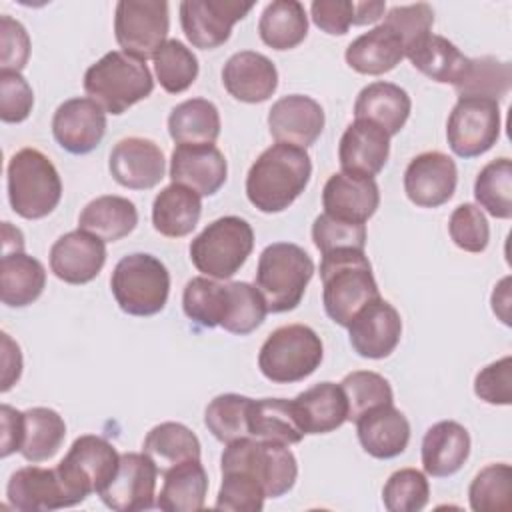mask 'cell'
Returning <instances> with one entry per match:
<instances>
[{
  "label": "cell",
  "mask_w": 512,
  "mask_h": 512,
  "mask_svg": "<svg viewBox=\"0 0 512 512\" xmlns=\"http://www.w3.org/2000/svg\"><path fill=\"white\" fill-rule=\"evenodd\" d=\"M312 162L304 148L276 142L266 148L246 174V196L264 214L286 210L308 186Z\"/></svg>",
  "instance_id": "1"
},
{
  "label": "cell",
  "mask_w": 512,
  "mask_h": 512,
  "mask_svg": "<svg viewBox=\"0 0 512 512\" xmlns=\"http://www.w3.org/2000/svg\"><path fill=\"white\" fill-rule=\"evenodd\" d=\"M322 304L332 322L348 326L372 300L380 298L372 266L364 250H334L322 254Z\"/></svg>",
  "instance_id": "2"
},
{
  "label": "cell",
  "mask_w": 512,
  "mask_h": 512,
  "mask_svg": "<svg viewBox=\"0 0 512 512\" xmlns=\"http://www.w3.org/2000/svg\"><path fill=\"white\" fill-rule=\"evenodd\" d=\"M84 90L104 112L118 116L148 98L154 80L146 62L122 50H112L84 72Z\"/></svg>",
  "instance_id": "3"
},
{
  "label": "cell",
  "mask_w": 512,
  "mask_h": 512,
  "mask_svg": "<svg viewBox=\"0 0 512 512\" xmlns=\"http://www.w3.org/2000/svg\"><path fill=\"white\" fill-rule=\"evenodd\" d=\"M314 276L312 258L292 242L268 244L256 268V288L268 312L280 314L294 310L304 298L306 286Z\"/></svg>",
  "instance_id": "4"
},
{
  "label": "cell",
  "mask_w": 512,
  "mask_h": 512,
  "mask_svg": "<svg viewBox=\"0 0 512 512\" xmlns=\"http://www.w3.org/2000/svg\"><path fill=\"white\" fill-rule=\"evenodd\" d=\"M6 182L12 210L26 220L48 216L62 198V180L56 166L36 148H22L10 158Z\"/></svg>",
  "instance_id": "5"
},
{
  "label": "cell",
  "mask_w": 512,
  "mask_h": 512,
  "mask_svg": "<svg viewBox=\"0 0 512 512\" xmlns=\"http://www.w3.org/2000/svg\"><path fill=\"white\" fill-rule=\"evenodd\" d=\"M110 288L124 314L154 316L168 302L170 272L156 256L134 252L118 260L112 270Z\"/></svg>",
  "instance_id": "6"
},
{
  "label": "cell",
  "mask_w": 512,
  "mask_h": 512,
  "mask_svg": "<svg viewBox=\"0 0 512 512\" xmlns=\"http://www.w3.org/2000/svg\"><path fill=\"white\" fill-rule=\"evenodd\" d=\"M324 356L320 336L304 324L276 328L260 346L258 368L274 384H292L316 372Z\"/></svg>",
  "instance_id": "7"
},
{
  "label": "cell",
  "mask_w": 512,
  "mask_h": 512,
  "mask_svg": "<svg viewBox=\"0 0 512 512\" xmlns=\"http://www.w3.org/2000/svg\"><path fill=\"white\" fill-rule=\"evenodd\" d=\"M252 248V226L240 216H222L190 242V260L204 276L228 280L244 266Z\"/></svg>",
  "instance_id": "8"
},
{
  "label": "cell",
  "mask_w": 512,
  "mask_h": 512,
  "mask_svg": "<svg viewBox=\"0 0 512 512\" xmlns=\"http://www.w3.org/2000/svg\"><path fill=\"white\" fill-rule=\"evenodd\" d=\"M220 470L250 472L262 484L266 498H280L290 492L298 476L296 458L286 444L256 440L252 436L226 444Z\"/></svg>",
  "instance_id": "9"
},
{
  "label": "cell",
  "mask_w": 512,
  "mask_h": 512,
  "mask_svg": "<svg viewBox=\"0 0 512 512\" xmlns=\"http://www.w3.org/2000/svg\"><path fill=\"white\" fill-rule=\"evenodd\" d=\"M120 464L118 450L102 436H78L66 456L56 466V472L76 504L90 494H100L114 478Z\"/></svg>",
  "instance_id": "10"
},
{
  "label": "cell",
  "mask_w": 512,
  "mask_h": 512,
  "mask_svg": "<svg viewBox=\"0 0 512 512\" xmlns=\"http://www.w3.org/2000/svg\"><path fill=\"white\" fill-rule=\"evenodd\" d=\"M170 28L168 2L120 0L114 10V36L122 52L146 62L166 42Z\"/></svg>",
  "instance_id": "11"
},
{
  "label": "cell",
  "mask_w": 512,
  "mask_h": 512,
  "mask_svg": "<svg viewBox=\"0 0 512 512\" xmlns=\"http://www.w3.org/2000/svg\"><path fill=\"white\" fill-rule=\"evenodd\" d=\"M500 124V106L496 100L458 96L446 124L448 146L460 158H476L496 144Z\"/></svg>",
  "instance_id": "12"
},
{
  "label": "cell",
  "mask_w": 512,
  "mask_h": 512,
  "mask_svg": "<svg viewBox=\"0 0 512 512\" xmlns=\"http://www.w3.org/2000/svg\"><path fill=\"white\" fill-rule=\"evenodd\" d=\"M252 8V2L238 0H184L180 24L194 48L214 50L230 38L234 24L246 18Z\"/></svg>",
  "instance_id": "13"
},
{
  "label": "cell",
  "mask_w": 512,
  "mask_h": 512,
  "mask_svg": "<svg viewBox=\"0 0 512 512\" xmlns=\"http://www.w3.org/2000/svg\"><path fill=\"white\" fill-rule=\"evenodd\" d=\"M158 468L144 452L120 454L114 478L100 492V500L116 512H142L156 506Z\"/></svg>",
  "instance_id": "14"
},
{
  "label": "cell",
  "mask_w": 512,
  "mask_h": 512,
  "mask_svg": "<svg viewBox=\"0 0 512 512\" xmlns=\"http://www.w3.org/2000/svg\"><path fill=\"white\" fill-rule=\"evenodd\" d=\"M458 184L456 162L438 150L422 152L404 170V192L418 208H438L446 204Z\"/></svg>",
  "instance_id": "15"
},
{
  "label": "cell",
  "mask_w": 512,
  "mask_h": 512,
  "mask_svg": "<svg viewBox=\"0 0 512 512\" xmlns=\"http://www.w3.org/2000/svg\"><path fill=\"white\" fill-rule=\"evenodd\" d=\"M346 328L358 356L380 360L396 350L402 336V318L390 302L376 298L366 304Z\"/></svg>",
  "instance_id": "16"
},
{
  "label": "cell",
  "mask_w": 512,
  "mask_h": 512,
  "mask_svg": "<svg viewBox=\"0 0 512 512\" xmlns=\"http://www.w3.org/2000/svg\"><path fill=\"white\" fill-rule=\"evenodd\" d=\"M52 134L66 152L88 154L106 134V112L92 98H70L56 108Z\"/></svg>",
  "instance_id": "17"
},
{
  "label": "cell",
  "mask_w": 512,
  "mask_h": 512,
  "mask_svg": "<svg viewBox=\"0 0 512 512\" xmlns=\"http://www.w3.org/2000/svg\"><path fill=\"white\" fill-rule=\"evenodd\" d=\"M108 168L120 186L130 190H150L164 178L166 162L154 140L128 136L114 144Z\"/></svg>",
  "instance_id": "18"
},
{
  "label": "cell",
  "mask_w": 512,
  "mask_h": 512,
  "mask_svg": "<svg viewBox=\"0 0 512 512\" xmlns=\"http://www.w3.org/2000/svg\"><path fill=\"white\" fill-rule=\"evenodd\" d=\"M106 262V242L84 230L62 234L50 248V270L66 284L92 282Z\"/></svg>",
  "instance_id": "19"
},
{
  "label": "cell",
  "mask_w": 512,
  "mask_h": 512,
  "mask_svg": "<svg viewBox=\"0 0 512 512\" xmlns=\"http://www.w3.org/2000/svg\"><path fill=\"white\" fill-rule=\"evenodd\" d=\"M228 176L224 154L214 144H178L170 156V180L200 198L216 194Z\"/></svg>",
  "instance_id": "20"
},
{
  "label": "cell",
  "mask_w": 512,
  "mask_h": 512,
  "mask_svg": "<svg viewBox=\"0 0 512 512\" xmlns=\"http://www.w3.org/2000/svg\"><path fill=\"white\" fill-rule=\"evenodd\" d=\"M322 106L304 94H288L268 110V130L276 142L298 148L312 146L324 130Z\"/></svg>",
  "instance_id": "21"
},
{
  "label": "cell",
  "mask_w": 512,
  "mask_h": 512,
  "mask_svg": "<svg viewBox=\"0 0 512 512\" xmlns=\"http://www.w3.org/2000/svg\"><path fill=\"white\" fill-rule=\"evenodd\" d=\"M390 136L368 120H354L338 144V160L344 174L374 178L388 162Z\"/></svg>",
  "instance_id": "22"
},
{
  "label": "cell",
  "mask_w": 512,
  "mask_h": 512,
  "mask_svg": "<svg viewBox=\"0 0 512 512\" xmlns=\"http://www.w3.org/2000/svg\"><path fill=\"white\" fill-rule=\"evenodd\" d=\"M6 498L12 508L22 512H44L76 506L56 468L40 466L18 468L8 480Z\"/></svg>",
  "instance_id": "23"
},
{
  "label": "cell",
  "mask_w": 512,
  "mask_h": 512,
  "mask_svg": "<svg viewBox=\"0 0 512 512\" xmlns=\"http://www.w3.org/2000/svg\"><path fill=\"white\" fill-rule=\"evenodd\" d=\"M226 92L246 104L266 102L278 88V70L274 62L254 50L232 54L222 68Z\"/></svg>",
  "instance_id": "24"
},
{
  "label": "cell",
  "mask_w": 512,
  "mask_h": 512,
  "mask_svg": "<svg viewBox=\"0 0 512 512\" xmlns=\"http://www.w3.org/2000/svg\"><path fill=\"white\" fill-rule=\"evenodd\" d=\"M354 422L358 442L372 458H396L410 442V422L394 404L374 406L362 412Z\"/></svg>",
  "instance_id": "25"
},
{
  "label": "cell",
  "mask_w": 512,
  "mask_h": 512,
  "mask_svg": "<svg viewBox=\"0 0 512 512\" xmlns=\"http://www.w3.org/2000/svg\"><path fill=\"white\" fill-rule=\"evenodd\" d=\"M378 204L380 190L374 178L336 172L326 180L322 190L324 212L340 220L366 224V220L378 210Z\"/></svg>",
  "instance_id": "26"
},
{
  "label": "cell",
  "mask_w": 512,
  "mask_h": 512,
  "mask_svg": "<svg viewBox=\"0 0 512 512\" xmlns=\"http://www.w3.org/2000/svg\"><path fill=\"white\" fill-rule=\"evenodd\" d=\"M292 406L304 434H328L348 420L346 394L334 382L314 384L300 392Z\"/></svg>",
  "instance_id": "27"
},
{
  "label": "cell",
  "mask_w": 512,
  "mask_h": 512,
  "mask_svg": "<svg viewBox=\"0 0 512 512\" xmlns=\"http://www.w3.org/2000/svg\"><path fill=\"white\" fill-rule=\"evenodd\" d=\"M468 454L470 434L454 420L432 424L422 438V468L432 478L456 474L468 460Z\"/></svg>",
  "instance_id": "28"
},
{
  "label": "cell",
  "mask_w": 512,
  "mask_h": 512,
  "mask_svg": "<svg viewBox=\"0 0 512 512\" xmlns=\"http://www.w3.org/2000/svg\"><path fill=\"white\" fill-rule=\"evenodd\" d=\"M412 110L410 96L392 82H372L364 86L354 102V118L380 126L388 136L398 134Z\"/></svg>",
  "instance_id": "29"
},
{
  "label": "cell",
  "mask_w": 512,
  "mask_h": 512,
  "mask_svg": "<svg viewBox=\"0 0 512 512\" xmlns=\"http://www.w3.org/2000/svg\"><path fill=\"white\" fill-rule=\"evenodd\" d=\"M404 56H406V46L402 38L386 24H380L360 34L356 40L348 44L344 52L346 64L354 72L368 74V76H380L390 72L400 64Z\"/></svg>",
  "instance_id": "30"
},
{
  "label": "cell",
  "mask_w": 512,
  "mask_h": 512,
  "mask_svg": "<svg viewBox=\"0 0 512 512\" xmlns=\"http://www.w3.org/2000/svg\"><path fill=\"white\" fill-rule=\"evenodd\" d=\"M406 58L430 80L452 86H458L466 78L472 60L464 56L448 38L432 32L408 46Z\"/></svg>",
  "instance_id": "31"
},
{
  "label": "cell",
  "mask_w": 512,
  "mask_h": 512,
  "mask_svg": "<svg viewBox=\"0 0 512 512\" xmlns=\"http://www.w3.org/2000/svg\"><path fill=\"white\" fill-rule=\"evenodd\" d=\"M200 214V196L182 184H168L156 194L152 202L154 230L166 238L188 236L196 228Z\"/></svg>",
  "instance_id": "32"
},
{
  "label": "cell",
  "mask_w": 512,
  "mask_h": 512,
  "mask_svg": "<svg viewBox=\"0 0 512 512\" xmlns=\"http://www.w3.org/2000/svg\"><path fill=\"white\" fill-rule=\"evenodd\" d=\"M156 508L166 512H198L204 508L208 492V474L200 460L182 462L164 474Z\"/></svg>",
  "instance_id": "33"
},
{
  "label": "cell",
  "mask_w": 512,
  "mask_h": 512,
  "mask_svg": "<svg viewBox=\"0 0 512 512\" xmlns=\"http://www.w3.org/2000/svg\"><path fill=\"white\" fill-rule=\"evenodd\" d=\"M138 224V210L132 200L124 196H98L90 200L80 216L78 228L98 236L104 242H116L128 236Z\"/></svg>",
  "instance_id": "34"
},
{
  "label": "cell",
  "mask_w": 512,
  "mask_h": 512,
  "mask_svg": "<svg viewBox=\"0 0 512 512\" xmlns=\"http://www.w3.org/2000/svg\"><path fill=\"white\" fill-rule=\"evenodd\" d=\"M46 286V270L40 260L26 252L2 254L0 296L10 308H24L40 298Z\"/></svg>",
  "instance_id": "35"
},
{
  "label": "cell",
  "mask_w": 512,
  "mask_h": 512,
  "mask_svg": "<svg viewBox=\"0 0 512 512\" xmlns=\"http://www.w3.org/2000/svg\"><path fill=\"white\" fill-rule=\"evenodd\" d=\"M248 432L256 440L298 444L304 432L296 420L292 400L284 398H260L252 400L248 408Z\"/></svg>",
  "instance_id": "36"
},
{
  "label": "cell",
  "mask_w": 512,
  "mask_h": 512,
  "mask_svg": "<svg viewBox=\"0 0 512 512\" xmlns=\"http://www.w3.org/2000/svg\"><path fill=\"white\" fill-rule=\"evenodd\" d=\"M260 40L272 50H292L308 34V16L298 0H274L266 4L258 20Z\"/></svg>",
  "instance_id": "37"
},
{
  "label": "cell",
  "mask_w": 512,
  "mask_h": 512,
  "mask_svg": "<svg viewBox=\"0 0 512 512\" xmlns=\"http://www.w3.org/2000/svg\"><path fill=\"white\" fill-rule=\"evenodd\" d=\"M66 438L64 418L46 406H34L24 410L22 420V444L20 454L24 460L38 464L50 460Z\"/></svg>",
  "instance_id": "38"
},
{
  "label": "cell",
  "mask_w": 512,
  "mask_h": 512,
  "mask_svg": "<svg viewBox=\"0 0 512 512\" xmlns=\"http://www.w3.org/2000/svg\"><path fill=\"white\" fill-rule=\"evenodd\" d=\"M142 452L152 458L158 472H166L182 462L200 460L198 436L180 422H162L154 426L142 444Z\"/></svg>",
  "instance_id": "39"
},
{
  "label": "cell",
  "mask_w": 512,
  "mask_h": 512,
  "mask_svg": "<svg viewBox=\"0 0 512 512\" xmlns=\"http://www.w3.org/2000/svg\"><path fill=\"white\" fill-rule=\"evenodd\" d=\"M168 132L176 144H214L220 136L218 108L206 98L184 100L172 108Z\"/></svg>",
  "instance_id": "40"
},
{
  "label": "cell",
  "mask_w": 512,
  "mask_h": 512,
  "mask_svg": "<svg viewBox=\"0 0 512 512\" xmlns=\"http://www.w3.org/2000/svg\"><path fill=\"white\" fill-rule=\"evenodd\" d=\"M228 304V284H220L208 276H196L186 282L182 292L184 314L204 328L222 324Z\"/></svg>",
  "instance_id": "41"
},
{
  "label": "cell",
  "mask_w": 512,
  "mask_h": 512,
  "mask_svg": "<svg viewBox=\"0 0 512 512\" xmlns=\"http://www.w3.org/2000/svg\"><path fill=\"white\" fill-rule=\"evenodd\" d=\"M474 198L490 216L512 218V162L502 156L488 162L476 176Z\"/></svg>",
  "instance_id": "42"
},
{
  "label": "cell",
  "mask_w": 512,
  "mask_h": 512,
  "mask_svg": "<svg viewBox=\"0 0 512 512\" xmlns=\"http://www.w3.org/2000/svg\"><path fill=\"white\" fill-rule=\"evenodd\" d=\"M252 398L242 394H220L210 400L204 410V424L212 436L224 444L250 436L248 408Z\"/></svg>",
  "instance_id": "43"
},
{
  "label": "cell",
  "mask_w": 512,
  "mask_h": 512,
  "mask_svg": "<svg viewBox=\"0 0 512 512\" xmlns=\"http://www.w3.org/2000/svg\"><path fill=\"white\" fill-rule=\"evenodd\" d=\"M474 512H508L512 508V468L506 462L484 466L468 488Z\"/></svg>",
  "instance_id": "44"
},
{
  "label": "cell",
  "mask_w": 512,
  "mask_h": 512,
  "mask_svg": "<svg viewBox=\"0 0 512 512\" xmlns=\"http://www.w3.org/2000/svg\"><path fill=\"white\" fill-rule=\"evenodd\" d=\"M152 60L156 78L168 94H180L188 90L198 76V58L186 44L176 38L166 40Z\"/></svg>",
  "instance_id": "45"
},
{
  "label": "cell",
  "mask_w": 512,
  "mask_h": 512,
  "mask_svg": "<svg viewBox=\"0 0 512 512\" xmlns=\"http://www.w3.org/2000/svg\"><path fill=\"white\" fill-rule=\"evenodd\" d=\"M266 314L268 308L256 284L228 282V304L220 328L236 336H246L264 322Z\"/></svg>",
  "instance_id": "46"
},
{
  "label": "cell",
  "mask_w": 512,
  "mask_h": 512,
  "mask_svg": "<svg viewBox=\"0 0 512 512\" xmlns=\"http://www.w3.org/2000/svg\"><path fill=\"white\" fill-rule=\"evenodd\" d=\"M512 82V68L494 56H482L470 60V70L466 78L454 86L458 96H482L490 100H500L508 94Z\"/></svg>",
  "instance_id": "47"
},
{
  "label": "cell",
  "mask_w": 512,
  "mask_h": 512,
  "mask_svg": "<svg viewBox=\"0 0 512 512\" xmlns=\"http://www.w3.org/2000/svg\"><path fill=\"white\" fill-rule=\"evenodd\" d=\"M340 388L348 400V420L354 422L362 412L380 406V404H394V394L390 382L370 370H356L342 378Z\"/></svg>",
  "instance_id": "48"
},
{
  "label": "cell",
  "mask_w": 512,
  "mask_h": 512,
  "mask_svg": "<svg viewBox=\"0 0 512 512\" xmlns=\"http://www.w3.org/2000/svg\"><path fill=\"white\" fill-rule=\"evenodd\" d=\"M430 500L426 476L416 468H400L386 480L382 502L390 512H418Z\"/></svg>",
  "instance_id": "49"
},
{
  "label": "cell",
  "mask_w": 512,
  "mask_h": 512,
  "mask_svg": "<svg viewBox=\"0 0 512 512\" xmlns=\"http://www.w3.org/2000/svg\"><path fill=\"white\" fill-rule=\"evenodd\" d=\"M264 500L266 492L250 472L224 470L214 508L228 512H258L264 508Z\"/></svg>",
  "instance_id": "50"
},
{
  "label": "cell",
  "mask_w": 512,
  "mask_h": 512,
  "mask_svg": "<svg viewBox=\"0 0 512 512\" xmlns=\"http://www.w3.org/2000/svg\"><path fill=\"white\" fill-rule=\"evenodd\" d=\"M312 242L320 250V254H328L334 250H364L366 246V224L348 222L334 218L326 212L316 216L312 224Z\"/></svg>",
  "instance_id": "51"
},
{
  "label": "cell",
  "mask_w": 512,
  "mask_h": 512,
  "mask_svg": "<svg viewBox=\"0 0 512 512\" xmlns=\"http://www.w3.org/2000/svg\"><path fill=\"white\" fill-rule=\"evenodd\" d=\"M448 234L460 250L480 254L488 246L490 226L484 212L476 204L466 202L456 206L450 214Z\"/></svg>",
  "instance_id": "52"
},
{
  "label": "cell",
  "mask_w": 512,
  "mask_h": 512,
  "mask_svg": "<svg viewBox=\"0 0 512 512\" xmlns=\"http://www.w3.org/2000/svg\"><path fill=\"white\" fill-rule=\"evenodd\" d=\"M388 28H392L404 42V46H412L426 34H430L434 24V10L426 2L408 4V6H394L384 16V22Z\"/></svg>",
  "instance_id": "53"
},
{
  "label": "cell",
  "mask_w": 512,
  "mask_h": 512,
  "mask_svg": "<svg viewBox=\"0 0 512 512\" xmlns=\"http://www.w3.org/2000/svg\"><path fill=\"white\" fill-rule=\"evenodd\" d=\"M34 106V92L20 72L0 70V118L8 124L24 122Z\"/></svg>",
  "instance_id": "54"
},
{
  "label": "cell",
  "mask_w": 512,
  "mask_h": 512,
  "mask_svg": "<svg viewBox=\"0 0 512 512\" xmlns=\"http://www.w3.org/2000/svg\"><path fill=\"white\" fill-rule=\"evenodd\" d=\"M474 394L486 404L508 406L512 402V358L504 356L484 366L474 378Z\"/></svg>",
  "instance_id": "55"
},
{
  "label": "cell",
  "mask_w": 512,
  "mask_h": 512,
  "mask_svg": "<svg viewBox=\"0 0 512 512\" xmlns=\"http://www.w3.org/2000/svg\"><path fill=\"white\" fill-rule=\"evenodd\" d=\"M30 58V36L26 28L4 14L0 18V66L2 70L20 72Z\"/></svg>",
  "instance_id": "56"
},
{
  "label": "cell",
  "mask_w": 512,
  "mask_h": 512,
  "mask_svg": "<svg viewBox=\"0 0 512 512\" xmlns=\"http://www.w3.org/2000/svg\"><path fill=\"white\" fill-rule=\"evenodd\" d=\"M312 22L326 34L342 36L356 26V2L352 0H314L310 4Z\"/></svg>",
  "instance_id": "57"
},
{
  "label": "cell",
  "mask_w": 512,
  "mask_h": 512,
  "mask_svg": "<svg viewBox=\"0 0 512 512\" xmlns=\"http://www.w3.org/2000/svg\"><path fill=\"white\" fill-rule=\"evenodd\" d=\"M0 418H2V450H0V456L6 458L14 452H20L24 412H20V410H16L8 404H2Z\"/></svg>",
  "instance_id": "58"
},
{
  "label": "cell",
  "mask_w": 512,
  "mask_h": 512,
  "mask_svg": "<svg viewBox=\"0 0 512 512\" xmlns=\"http://www.w3.org/2000/svg\"><path fill=\"white\" fill-rule=\"evenodd\" d=\"M22 374L20 346L2 332V392H8Z\"/></svg>",
  "instance_id": "59"
},
{
  "label": "cell",
  "mask_w": 512,
  "mask_h": 512,
  "mask_svg": "<svg viewBox=\"0 0 512 512\" xmlns=\"http://www.w3.org/2000/svg\"><path fill=\"white\" fill-rule=\"evenodd\" d=\"M386 4L380 0L374 2H356V26L374 24L384 16Z\"/></svg>",
  "instance_id": "60"
},
{
  "label": "cell",
  "mask_w": 512,
  "mask_h": 512,
  "mask_svg": "<svg viewBox=\"0 0 512 512\" xmlns=\"http://www.w3.org/2000/svg\"><path fill=\"white\" fill-rule=\"evenodd\" d=\"M24 252V236L10 222H2V254Z\"/></svg>",
  "instance_id": "61"
}]
</instances>
